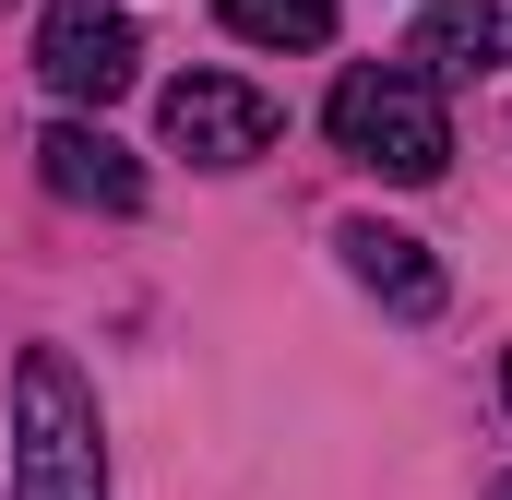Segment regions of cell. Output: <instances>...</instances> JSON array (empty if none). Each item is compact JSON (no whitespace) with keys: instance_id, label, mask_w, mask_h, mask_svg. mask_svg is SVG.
Wrapping results in <instances>:
<instances>
[{"instance_id":"cell-5","label":"cell","mask_w":512,"mask_h":500,"mask_svg":"<svg viewBox=\"0 0 512 500\" xmlns=\"http://www.w3.org/2000/svg\"><path fill=\"white\" fill-rule=\"evenodd\" d=\"M36 179L60 203H96V215H131L143 203V155H131L108 120H48L36 131Z\"/></svg>"},{"instance_id":"cell-6","label":"cell","mask_w":512,"mask_h":500,"mask_svg":"<svg viewBox=\"0 0 512 500\" xmlns=\"http://www.w3.org/2000/svg\"><path fill=\"white\" fill-rule=\"evenodd\" d=\"M334 250H346V274L382 298L393 322H429V310H441V262L405 239V227H382V215H346V227H334Z\"/></svg>"},{"instance_id":"cell-4","label":"cell","mask_w":512,"mask_h":500,"mask_svg":"<svg viewBox=\"0 0 512 500\" xmlns=\"http://www.w3.org/2000/svg\"><path fill=\"white\" fill-rule=\"evenodd\" d=\"M155 131H167L191 167H251L262 143H274V96L239 84V72H179V84L155 96Z\"/></svg>"},{"instance_id":"cell-2","label":"cell","mask_w":512,"mask_h":500,"mask_svg":"<svg viewBox=\"0 0 512 500\" xmlns=\"http://www.w3.org/2000/svg\"><path fill=\"white\" fill-rule=\"evenodd\" d=\"M322 131H334V155H346V167L405 179V191L453 167V120H441V96H429L405 60H358V72L322 96Z\"/></svg>"},{"instance_id":"cell-3","label":"cell","mask_w":512,"mask_h":500,"mask_svg":"<svg viewBox=\"0 0 512 500\" xmlns=\"http://www.w3.org/2000/svg\"><path fill=\"white\" fill-rule=\"evenodd\" d=\"M131 72H143V24H131L120 0H48L36 12V84L72 120L108 108V96H131Z\"/></svg>"},{"instance_id":"cell-7","label":"cell","mask_w":512,"mask_h":500,"mask_svg":"<svg viewBox=\"0 0 512 500\" xmlns=\"http://www.w3.org/2000/svg\"><path fill=\"white\" fill-rule=\"evenodd\" d=\"M405 72L441 96V84H477V72H501V12L489 0H429L417 12V36H405Z\"/></svg>"},{"instance_id":"cell-10","label":"cell","mask_w":512,"mask_h":500,"mask_svg":"<svg viewBox=\"0 0 512 500\" xmlns=\"http://www.w3.org/2000/svg\"><path fill=\"white\" fill-rule=\"evenodd\" d=\"M501 500H512V477H501Z\"/></svg>"},{"instance_id":"cell-8","label":"cell","mask_w":512,"mask_h":500,"mask_svg":"<svg viewBox=\"0 0 512 500\" xmlns=\"http://www.w3.org/2000/svg\"><path fill=\"white\" fill-rule=\"evenodd\" d=\"M215 24L251 36V48H322L334 36V0H215Z\"/></svg>"},{"instance_id":"cell-9","label":"cell","mask_w":512,"mask_h":500,"mask_svg":"<svg viewBox=\"0 0 512 500\" xmlns=\"http://www.w3.org/2000/svg\"><path fill=\"white\" fill-rule=\"evenodd\" d=\"M501 405H512V358H501Z\"/></svg>"},{"instance_id":"cell-1","label":"cell","mask_w":512,"mask_h":500,"mask_svg":"<svg viewBox=\"0 0 512 500\" xmlns=\"http://www.w3.org/2000/svg\"><path fill=\"white\" fill-rule=\"evenodd\" d=\"M12 500H108V417L60 346H24L12 370Z\"/></svg>"}]
</instances>
